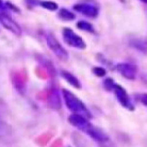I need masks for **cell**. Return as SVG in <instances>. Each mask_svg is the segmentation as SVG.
<instances>
[{
	"label": "cell",
	"instance_id": "cell-3",
	"mask_svg": "<svg viewBox=\"0 0 147 147\" xmlns=\"http://www.w3.org/2000/svg\"><path fill=\"white\" fill-rule=\"evenodd\" d=\"M62 96L66 107L68 108V110L73 112V114H79V115H82V116H84L88 119L92 118V113L90 112L88 107L74 93H71L66 88H63Z\"/></svg>",
	"mask_w": 147,
	"mask_h": 147
},
{
	"label": "cell",
	"instance_id": "cell-22",
	"mask_svg": "<svg viewBox=\"0 0 147 147\" xmlns=\"http://www.w3.org/2000/svg\"><path fill=\"white\" fill-rule=\"evenodd\" d=\"M52 147H62V141L61 140L55 141V143H53V146Z\"/></svg>",
	"mask_w": 147,
	"mask_h": 147
},
{
	"label": "cell",
	"instance_id": "cell-24",
	"mask_svg": "<svg viewBox=\"0 0 147 147\" xmlns=\"http://www.w3.org/2000/svg\"><path fill=\"white\" fill-rule=\"evenodd\" d=\"M145 145H146V147H147V139H146V141H145Z\"/></svg>",
	"mask_w": 147,
	"mask_h": 147
},
{
	"label": "cell",
	"instance_id": "cell-18",
	"mask_svg": "<svg viewBox=\"0 0 147 147\" xmlns=\"http://www.w3.org/2000/svg\"><path fill=\"white\" fill-rule=\"evenodd\" d=\"M134 99H136V101L147 107V93H138L134 95Z\"/></svg>",
	"mask_w": 147,
	"mask_h": 147
},
{
	"label": "cell",
	"instance_id": "cell-15",
	"mask_svg": "<svg viewBox=\"0 0 147 147\" xmlns=\"http://www.w3.org/2000/svg\"><path fill=\"white\" fill-rule=\"evenodd\" d=\"M58 17H59L61 20H64V22H71L76 18V15L74 14L73 12H70L69 10L67 9H61L58 13Z\"/></svg>",
	"mask_w": 147,
	"mask_h": 147
},
{
	"label": "cell",
	"instance_id": "cell-2",
	"mask_svg": "<svg viewBox=\"0 0 147 147\" xmlns=\"http://www.w3.org/2000/svg\"><path fill=\"white\" fill-rule=\"evenodd\" d=\"M102 86L105 90H107L108 92H112L115 95L116 99L121 107H124L125 109L129 111H134V105H133L132 100L130 98V96L128 95V93L125 88H123L121 84L115 83V81L112 78H107L105 79L102 82Z\"/></svg>",
	"mask_w": 147,
	"mask_h": 147
},
{
	"label": "cell",
	"instance_id": "cell-8",
	"mask_svg": "<svg viewBox=\"0 0 147 147\" xmlns=\"http://www.w3.org/2000/svg\"><path fill=\"white\" fill-rule=\"evenodd\" d=\"M27 80H28V75L26 70L17 69L12 73V83L14 88L17 90V92L24 94L27 88Z\"/></svg>",
	"mask_w": 147,
	"mask_h": 147
},
{
	"label": "cell",
	"instance_id": "cell-23",
	"mask_svg": "<svg viewBox=\"0 0 147 147\" xmlns=\"http://www.w3.org/2000/svg\"><path fill=\"white\" fill-rule=\"evenodd\" d=\"M140 1H142L143 3H146L147 4V0H140Z\"/></svg>",
	"mask_w": 147,
	"mask_h": 147
},
{
	"label": "cell",
	"instance_id": "cell-13",
	"mask_svg": "<svg viewBox=\"0 0 147 147\" xmlns=\"http://www.w3.org/2000/svg\"><path fill=\"white\" fill-rule=\"evenodd\" d=\"M60 75H61V77L66 81L67 83H69L73 88H77V90H81L82 85H81L80 80H79L74 74H71L70 71H67V70L62 69L61 70V73H60Z\"/></svg>",
	"mask_w": 147,
	"mask_h": 147
},
{
	"label": "cell",
	"instance_id": "cell-4",
	"mask_svg": "<svg viewBox=\"0 0 147 147\" xmlns=\"http://www.w3.org/2000/svg\"><path fill=\"white\" fill-rule=\"evenodd\" d=\"M73 9L90 18H96L100 11L99 3L96 0H81L74 5Z\"/></svg>",
	"mask_w": 147,
	"mask_h": 147
},
{
	"label": "cell",
	"instance_id": "cell-10",
	"mask_svg": "<svg viewBox=\"0 0 147 147\" xmlns=\"http://www.w3.org/2000/svg\"><path fill=\"white\" fill-rule=\"evenodd\" d=\"M13 128L4 119H0V143L9 144L13 141Z\"/></svg>",
	"mask_w": 147,
	"mask_h": 147
},
{
	"label": "cell",
	"instance_id": "cell-5",
	"mask_svg": "<svg viewBox=\"0 0 147 147\" xmlns=\"http://www.w3.org/2000/svg\"><path fill=\"white\" fill-rule=\"evenodd\" d=\"M45 40H46V44H47L48 48L55 53L58 59H60L61 61H67L68 60V52L61 45V43L58 40L55 34L51 33V32H47L45 34Z\"/></svg>",
	"mask_w": 147,
	"mask_h": 147
},
{
	"label": "cell",
	"instance_id": "cell-19",
	"mask_svg": "<svg viewBox=\"0 0 147 147\" xmlns=\"http://www.w3.org/2000/svg\"><path fill=\"white\" fill-rule=\"evenodd\" d=\"M92 73L95 75L96 77H105L106 76V74H107V70L105 69L103 67L101 66H95V67H93L92 68Z\"/></svg>",
	"mask_w": 147,
	"mask_h": 147
},
{
	"label": "cell",
	"instance_id": "cell-1",
	"mask_svg": "<svg viewBox=\"0 0 147 147\" xmlns=\"http://www.w3.org/2000/svg\"><path fill=\"white\" fill-rule=\"evenodd\" d=\"M68 121L70 124L76 127L78 130H80L81 132L88 134L90 138H92L93 140L97 142L99 141L105 140L106 138H108V134L103 130H101L100 128L96 127L90 123L88 118L82 116V115H79V114H71L69 117H68Z\"/></svg>",
	"mask_w": 147,
	"mask_h": 147
},
{
	"label": "cell",
	"instance_id": "cell-12",
	"mask_svg": "<svg viewBox=\"0 0 147 147\" xmlns=\"http://www.w3.org/2000/svg\"><path fill=\"white\" fill-rule=\"evenodd\" d=\"M25 2L29 7H40L48 11H57L59 9V5L50 0H25Z\"/></svg>",
	"mask_w": 147,
	"mask_h": 147
},
{
	"label": "cell",
	"instance_id": "cell-7",
	"mask_svg": "<svg viewBox=\"0 0 147 147\" xmlns=\"http://www.w3.org/2000/svg\"><path fill=\"white\" fill-rule=\"evenodd\" d=\"M0 22H1V25L5 29L9 30L13 34H15L16 36H20L22 35V28H20V26H19L17 22H15L14 18L12 17L11 12L0 14Z\"/></svg>",
	"mask_w": 147,
	"mask_h": 147
},
{
	"label": "cell",
	"instance_id": "cell-20",
	"mask_svg": "<svg viewBox=\"0 0 147 147\" xmlns=\"http://www.w3.org/2000/svg\"><path fill=\"white\" fill-rule=\"evenodd\" d=\"M97 144H98V146L99 147H117L116 145H115L114 142H112V140H111L109 136L106 138L105 140L97 142Z\"/></svg>",
	"mask_w": 147,
	"mask_h": 147
},
{
	"label": "cell",
	"instance_id": "cell-6",
	"mask_svg": "<svg viewBox=\"0 0 147 147\" xmlns=\"http://www.w3.org/2000/svg\"><path fill=\"white\" fill-rule=\"evenodd\" d=\"M62 37L64 42L66 43L68 46L73 48H76V49H81L83 50L86 48V44L83 40V38L78 35L73 29L70 28H63L62 30Z\"/></svg>",
	"mask_w": 147,
	"mask_h": 147
},
{
	"label": "cell",
	"instance_id": "cell-9",
	"mask_svg": "<svg viewBox=\"0 0 147 147\" xmlns=\"http://www.w3.org/2000/svg\"><path fill=\"white\" fill-rule=\"evenodd\" d=\"M46 101L48 106L53 110H60L61 109V97L58 88L52 84L46 90Z\"/></svg>",
	"mask_w": 147,
	"mask_h": 147
},
{
	"label": "cell",
	"instance_id": "cell-16",
	"mask_svg": "<svg viewBox=\"0 0 147 147\" xmlns=\"http://www.w3.org/2000/svg\"><path fill=\"white\" fill-rule=\"evenodd\" d=\"M10 116V109L7 107V103L3 100V98L0 97V119L7 121Z\"/></svg>",
	"mask_w": 147,
	"mask_h": 147
},
{
	"label": "cell",
	"instance_id": "cell-11",
	"mask_svg": "<svg viewBox=\"0 0 147 147\" xmlns=\"http://www.w3.org/2000/svg\"><path fill=\"white\" fill-rule=\"evenodd\" d=\"M116 69L121 76L128 80H134L136 77V67L128 62H121L116 65Z\"/></svg>",
	"mask_w": 147,
	"mask_h": 147
},
{
	"label": "cell",
	"instance_id": "cell-21",
	"mask_svg": "<svg viewBox=\"0 0 147 147\" xmlns=\"http://www.w3.org/2000/svg\"><path fill=\"white\" fill-rule=\"evenodd\" d=\"M7 12H10V11L7 10L5 2H3V0H0V14H3V13H7Z\"/></svg>",
	"mask_w": 147,
	"mask_h": 147
},
{
	"label": "cell",
	"instance_id": "cell-14",
	"mask_svg": "<svg viewBox=\"0 0 147 147\" xmlns=\"http://www.w3.org/2000/svg\"><path fill=\"white\" fill-rule=\"evenodd\" d=\"M129 45H130L133 49H136V50L143 52V53H147V42L146 40H142V38H133V40H130Z\"/></svg>",
	"mask_w": 147,
	"mask_h": 147
},
{
	"label": "cell",
	"instance_id": "cell-17",
	"mask_svg": "<svg viewBox=\"0 0 147 147\" xmlns=\"http://www.w3.org/2000/svg\"><path fill=\"white\" fill-rule=\"evenodd\" d=\"M77 28L78 29L82 30V31H86V32H90V33H93L94 32V27L91 22H85V20H80V22H77Z\"/></svg>",
	"mask_w": 147,
	"mask_h": 147
}]
</instances>
